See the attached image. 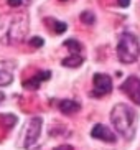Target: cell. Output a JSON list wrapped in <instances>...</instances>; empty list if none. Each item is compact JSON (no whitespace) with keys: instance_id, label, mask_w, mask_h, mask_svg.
<instances>
[{"instance_id":"1","label":"cell","mask_w":140,"mask_h":150,"mask_svg":"<svg viewBox=\"0 0 140 150\" xmlns=\"http://www.w3.org/2000/svg\"><path fill=\"white\" fill-rule=\"evenodd\" d=\"M30 28V20L26 12H13L0 17V43L15 45L25 40Z\"/></svg>"},{"instance_id":"2","label":"cell","mask_w":140,"mask_h":150,"mask_svg":"<svg viewBox=\"0 0 140 150\" xmlns=\"http://www.w3.org/2000/svg\"><path fill=\"white\" fill-rule=\"evenodd\" d=\"M110 122L117 130V134H120L125 140L134 139L137 125V114L130 106L124 104V102L115 104L110 110Z\"/></svg>"},{"instance_id":"3","label":"cell","mask_w":140,"mask_h":150,"mask_svg":"<svg viewBox=\"0 0 140 150\" xmlns=\"http://www.w3.org/2000/svg\"><path fill=\"white\" fill-rule=\"evenodd\" d=\"M140 56V43L134 33L124 31L117 43V58L124 64H132L135 63Z\"/></svg>"},{"instance_id":"4","label":"cell","mask_w":140,"mask_h":150,"mask_svg":"<svg viewBox=\"0 0 140 150\" xmlns=\"http://www.w3.org/2000/svg\"><path fill=\"white\" fill-rule=\"evenodd\" d=\"M43 129V119L40 115H35L25 122L22 132H20V145L25 150H33L36 147Z\"/></svg>"},{"instance_id":"5","label":"cell","mask_w":140,"mask_h":150,"mask_svg":"<svg viewBox=\"0 0 140 150\" xmlns=\"http://www.w3.org/2000/svg\"><path fill=\"white\" fill-rule=\"evenodd\" d=\"M112 91V79L110 76L104 74V73H96L92 78V91L91 96L92 97H102L110 94Z\"/></svg>"},{"instance_id":"6","label":"cell","mask_w":140,"mask_h":150,"mask_svg":"<svg viewBox=\"0 0 140 150\" xmlns=\"http://www.w3.org/2000/svg\"><path fill=\"white\" fill-rule=\"evenodd\" d=\"M120 91L130 101H134V104L140 106V78H137V76H129L127 79L120 84Z\"/></svg>"},{"instance_id":"7","label":"cell","mask_w":140,"mask_h":150,"mask_svg":"<svg viewBox=\"0 0 140 150\" xmlns=\"http://www.w3.org/2000/svg\"><path fill=\"white\" fill-rule=\"evenodd\" d=\"M15 63L4 59L0 61V88L4 86H10L13 83V76H15Z\"/></svg>"},{"instance_id":"8","label":"cell","mask_w":140,"mask_h":150,"mask_svg":"<svg viewBox=\"0 0 140 150\" xmlns=\"http://www.w3.org/2000/svg\"><path fill=\"white\" fill-rule=\"evenodd\" d=\"M91 137L92 139H97V140L107 142V144H115V140H117L115 134L107 125H104V124H96L91 130Z\"/></svg>"},{"instance_id":"9","label":"cell","mask_w":140,"mask_h":150,"mask_svg":"<svg viewBox=\"0 0 140 150\" xmlns=\"http://www.w3.org/2000/svg\"><path fill=\"white\" fill-rule=\"evenodd\" d=\"M49 78H51V71H40L36 76H31V78L23 81V88L30 89V91H35V89H38L41 86L43 81L49 79Z\"/></svg>"},{"instance_id":"10","label":"cell","mask_w":140,"mask_h":150,"mask_svg":"<svg viewBox=\"0 0 140 150\" xmlns=\"http://www.w3.org/2000/svg\"><path fill=\"white\" fill-rule=\"evenodd\" d=\"M58 107H59V110H61L63 114L73 115V114H76V112H79L81 104H79L78 101H73V99H63V101H59Z\"/></svg>"},{"instance_id":"11","label":"cell","mask_w":140,"mask_h":150,"mask_svg":"<svg viewBox=\"0 0 140 150\" xmlns=\"http://www.w3.org/2000/svg\"><path fill=\"white\" fill-rule=\"evenodd\" d=\"M83 63H84V58L81 56L79 53H71L68 58L63 59L61 64H63V66H66V68H79Z\"/></svg>"},{"instance_id":"12","label":"cell","mask_w":140,"mask_h":150,"mask_svg":"<svg viewBox=\"0 0 140 150\" xmlns=\"http://www.w3.org/2000/svg\"><path fill=\"white\" fill-rule=\"evenodd\" d=\"M45 23L51 28V31L54 33V35H61V33H64V31L68 30V25H66L64 22L56 20V18H46V22Z\"/></svg>"},{"instance_id":"13","label":"cell","mask_w":140,"mask_h":150,"mask_svg":"<svg viewBox=\"0 0 140 150\" xmlns=\"http://www.w3.org/2000/svg\"><path fill=\"white\" fill-rule=\"evenodd\" d=\"M64 46L69 50L71 53H79V54H81V51H83V45L79 43L78 40H66L64 41Z\"/></svg>"},{"instance_id":"14","label":"cell","mask_w":140,"mask_h":150,"mask_svg":"<svg viewBox=\"0 0 140 150\" xmlns=\"http://www.w3.org/2000/svg\"><path fill=\"white\" fill-rule=\"evenodd\" d=\"M79 18H81V22L86 23V25H92V23L96 22V15L92 13V12H83Z\"/></svg>"},{"instance_id":"15","label":"cell","mask_w":140,"mask_h":150,"mask_svg":"<svg viewBox=\"0 0 140 150\" xmlns=\"http://www.w3.org/2000/svg\"><path fill=\"white\" fill-rule=\"evenodd\" d=\"M45 45V41H43V38H40V36H33L30 40V46H33V48H41Z\"/></svg>"},{"instance_id":"16","label":"cell","mask_w":140,"mask_h":150,"mask_svg":"<svg viewBox=\"0 0 140 150\" xmlns=\"http://www.w3.org/2000/svg\"><path fill=\"white\" fill-rule=\"evenodd\" d=\"M23 4H25V0H7V5H8V7H13V8L22 7Z\"/></svg>"},{"instance_id":"17","label":"cell","mask_w":140,"mask_h":150,"mask_svg":"<svg viewBox=\"0 0 140 150\" xmlns=\"http://www.w3.org/2000/svg\"><path fill=\"white\" fill-rule=\"evenodd\" d=\"M119 7H122V8H127L129 5H130V0H117Z\"/></svg>"},{"instance_id":"18","label":"cell","mask_w":140,"mask_h":150,"mask_svg":"<svg viewBox=\"0 0 140 150\" xmlns=\"http://www.w3.org/2000/svg\"><path fill=\"white\" fill-rule=\"evenodd\" d=\"M54 150H73V147L71 145H61V147H56Z\"/></svg>"},{"instance_id":"19","label":"cell","mask_w":140,"mask_h":150,"mask_svg":"<svg viewBox=\"0 0 140 150\" xmlns=\"http://www.w3.org/2000/svg\"><path fill=\"white\" fill-rule=\"evenodd\" d=\"M4 99H5V94L2 93V91H0V104H2V102H4Z\"/></svg>"},{"instance_id":"20","label":"cell","mask_w":140,"mask_h":150,"mask_svg":"<svg viewBox=\"0 0 140 150\" xmlns=\"http://www.w3.org/2000/svg\"><path fill=\"white\" fill-rule=\"evenodd\" d=\"M61 2H66V0H61Z\"/></svg>"}]
</instances>
